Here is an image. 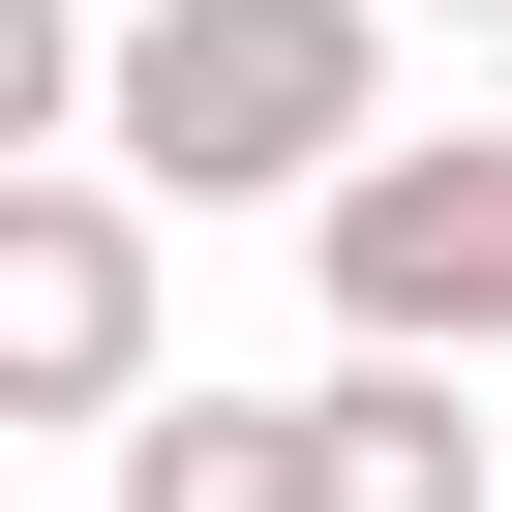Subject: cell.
<instances>
[{
  "label": "cell",
  "mask_w": 512,
  "mask_h": 512,
  "mask_svg": "<svg viewBox=\"0 0 512 512\" xmlns=\"http://www.w3.org/2000/svg\"><path fill=\"white\" fill-rule=\"evenodd\" d=\"M91 151H121L151 211H332V181L392 151V0H121Z\"/></svg>",
  "instance_id": "6da1fadb"
},
{
  "label": "cell",
  "mask_w": 512,
  "mask_h": 512,
  "mask_svg": "<svg viewBox=\"0 0 512 512\" xmlns=\"http://www.w3.org/2000/svg\"><path fill=\"white\" fill-rule=\"evenodd\" d=\"M151 422V181H0V452Z\"/></svg>",
  "instance_id": "3957f363"
},
{
  "label": "cell",
  "mask_w": 512,
  "mask_h": 512,
  "mask_svg": "<svg viewBox=\"0 0 512 512\" xmlns=\"http://www.w3.org/2000/svg\"><path fill=\"white\" fill-rule=\"evenodd\" d=\"M91 61H121V31H61V0H0V181H31V151L91 121Z\"/></svg>",
  "instance_id": "8992f818"
},
{
  "label": "cell",
  "mask_w": 512,
  "mask_h": 512,
  "mask_svg": "<svg viewBox=\"0 0 512 512\" xmlns=\"http://www.w3.org/2000/svg\"><path fill=\"white\" fill-rule=\"evenodd\" d=\"M121 512H332V392H151Z\"/></svg>",
  "instance_id": "277c9868"
},
{
  "label": "cell",
  "mask_w": 512,
  "mask_h": 512,
  "mask_svg": "<svg viewBox=\"0 0 512 512\" xmlns=\"http://www.w3.org/2000/svg\"><path fill=\"white\" fill-rule=\"evenodd\" d=\"M332 512H482V422H452V362H332Z\"/></svg>",
  "instance_id": "5b68a950"
},
{
  "label": "cell",
  "mask_w": 512,
  "mask_h": 512,
  "mask_svg": "<svg viewBox=\"0 0 512 512\" xmlns=\"http://www.w3.org/2000/svg\"><path fill=\"white\" fill-rule=\"evenodd\" d=\"M302 241H332V332L362 362H512V121H392Z\"/></svg>",
  "instance_id": "7a4b0ae2"
}]
</instances>
